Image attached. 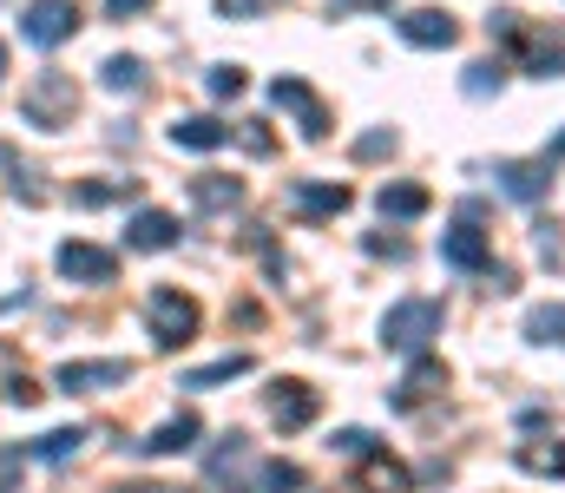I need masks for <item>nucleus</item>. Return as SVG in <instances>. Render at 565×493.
I'll use <instances>...</instances> for the list:
<instances>
[{
  "label": "nucleus",
  "mask_w": 565,
  "mask_h": 493,
  "mask_svg": "<svg viewBox=\"0 0 565 493\" xmlns=\"http://www.w3.org/2000/svg\"><path fill=\"white\" fill-rule=\"evenodd\" d=\"M270 99H277V112H289V119H296V132H302L309 146H322V139H329V106H322L302 79H289V73H282L277 86H270Z\"/></svg>",
  "instance_id": "obj_5"
},
{
  "label": "nucleus",
  "mask_w": 565,
  "mask_h": 493,
  "mask_svg": "<svg viewBox=\"0 0 565 493\" xmlns=\"http://www.w3.org/2000/svg\"><path fill=\"white\" fill-rule=\"evenodd\" d=\"M316 408H322V401H316V388H309V382H277V388H270V421H277L282 435L309 428V421H316Z\"/></svg>",
  "instance_id": "obj_13"
},
{
  "label": "nucleus",
  "mask_w": 565,
  "mask_h": 493,
  "mask_svg": "<svg viewBox=\"0 0 565 493\" xmlns=\"http://www.w3.org/2000/svg\"><path fill=\"white\" fill-rule=\"evenodd\" d=\"M132 375H139V368H132L126 355H106V362H60L53 382H60L66 395H99V388H126Z\"/></svg>",
  "instance_id": "obj_7"
},
{
  "label": "nucleus",
  "mask_w": 565,
  "mask_h": 493,
  "mask_svg": "<svg viewBox=\"0 0 565 493\" xmlns=\"http://www.w3.org/2000/svg\"><path fill=\"white\" fill-rule=\"evenodd\" d=\"M395 26H402L408 46H454V40H460V20H454L447 7H415V13H402Z\"/></svg>",
  "instance_id": "obj_12"
},
{
  "label": "nucleus",
  "mask_w": 565,
  "mask_h": 493,
  "mask_svg": "<svg viewBox=\"0 0 565 493\" xmlns=\"http://www.w3.org/2000/svg\"><path fill=\"white\" fill-rule=\"evenodd\" d=\"M559 159H565V132L553 139V146H546V164H559Z\"/></svg>",
  "instance_id": "obj_41"
},
{
  "label": "nucleus",
  "mask_w": 565,
  "mask_h": 493,
  "mask_svg": "<svg viewBox=\"0 0 565 493\" xmlns=\"http://www.w3.org/2000/svg\"><path fill=\"white\" fill-rule=\"evenodd\" d=\"M309 481H302V468L296 461H264L257 468V493H302Z\"/></svg>",
  "instance_id": "obj_25"
},
{
  "label": "nucleus",
  "mask_w": 565,
  "mask_h": 493,
  "mask_svg": "<svg viewBox=\"0 0 565 493\" xmlns=\"http://www.w3.org/2000/svg\"><path fill=\"white\" fill-rule=\"evenodd\" d=\"M460 93H467V99L500 93V66H493V60H473V66H467V79H460Z\"/></svg>",
  "instance_id": "obj_27"
},
{
  "label": "nucleus",
  "mask_w": 565,
  "mask_h": 493,
  "mask_svg": "<svg viewBox=\"0 0 565 493\" xmlns=\"http://www.w3.org/2000/svg\"><path fill=\"white\" fill-rule=\"evenodd\" d=\"M132 191V178L126 184H73V204H113V197H126Z\"/></svg>",
  "instance_id": "obj_32"
},
{
  "label": "nucleus",
  "mask_w": 565,
  "mask_h": 493,
  "mask_svg": "<svg viewBox=\"0 0 565 493\" xmlns=\"http://www.w3.org/2000/svg\"><path fill=\"white\" fill-rule=\"evenodd\" d=\"M329 448H335V454H349V461H362V454L375 448V435H369V428H342V435H335Z\"/></svg>",
  "instance_id": "obj_33"
},
{
  "label": "nucleus",
  "mask_w": 565,
  "mask_h": 493,
  "mask_svg": "<svg viewBox=\"0 0 565 493\" xmlns=\"http://www.w3.org/2000/svg\"><path fill=\"white\" fill-rule=\"evenodd\" d=\"M237 375H250V355H217V362L191 368V375H184V388H224V382H237Z\"/></svg>",
  "instance_id": "obj_20"
},
{
  "label": "nucleus",
  "mask_w": 565,
  "mask_h": 493,
  "mask_svg": "<svg viewBox=\"0 0 565 493\" xmlns=\"http://www.w3.org/2000/svg\"><path fill=\"white\" fill-rule=\"evenodd\" d=\"M440 257L454 264V270H480V277H493L500 264H493V244H487V231L473 224V217H460L447 237H440Z\"/></svg>",
  "instance_id": "obj_9"
},
{
  "label": "nucleus",
  "mask_w": 565,
  "mask_h": 493,
  "mask_svg": "<svg viewBox=\"0 0 565 493\" xmlns=\"http://www.w3.org/2000/svg\"><path fill=\"white\" fill-rule=\"evenodd\" d=\"M257 7H264V0H224V13H244V20H250Z\"/></svg>",
  "instance_id": "obj_40"
},
{
  "label": "nucleus",
  "mask_w": 565,
  "mask_h": 493,
  "mask_svg": "<svg viewBox=\"0 0 565 493\" xmlns=\"http://www.w3.org/2000/svg\"><path fill=\"white\" fill-rule=\"evenodd\" d=\"M382 7H395V0H329V13H382Z\"/></svg>",
  "instance_id": "obj_36"
},
{
  "label": "nucleus",
  "mask_w": 565,
  "mask_h": 493,
  "mask_svg": "<svg viewBox=\"0 0 565 493\" xmlns=\"http://www.w3.org/2000/svg\"><path fill=\"white\" fill-rule=\"evenodd\" d=\"M99 79H106L113 93H145V66L132 60V53H113V60L99 66Z\"/></svg>",
  "instance_id": "obj_24"
},
{
  "label": "nucleus",
  "mask_w": 565,
  "mask_h": 493,
  "mask_svg": "<svg viewBox=\"0 0 565 493\" xmlns=\"http://www.w3.org/2000/svg\"><path fill=\"white\" fill-rule=\"evenodd\" d=\"M526 335H533V342H559V349H565V303L533 310V317H526Z\"/></svg>",
  "instance_id": "obj_26"
},
{
  "label": "nucleus",
  "mask_w": 565,
  "mask_h": 493,
  "mask_svg": "<svg viewBox=\"0 0 565 493\" xmlns=\"http://www.w3.org/2000/svg\"><path fill=\"white\" fill-rule=\"evenodd\" d=\"M126 244H132V250H171V244H178V217H171V211H139V217L126 224Z\"/></svg>",
  "instance_id": "obj_19"
},
{
  "label": "nucleus",
  "mask_w": 565,
  "mask_h": 493,
  "mask_svg": "<svg viewBox=\"0 0 565 493\" xmlns=\"http://www.w3.org/2000/svg\"><path fill=\"white\" fill-rule=\"evenodd\" d=\"M113 493H178V487H164V481H126V487H113Z\"/></svg>",
  "instance_id": "obj_38"
},
{
  "label": "nucleus",
  "mask_w": 565,
  "mask_h": 493,
  "mask_svg": "<svg viewBox=\"0 0 565 493\" xmlns=\"http://www.w3.org/2000/svg\"><path fill=\"white\" fill-rule=\"evenodd\" d=\"M237 139H244V152H257V159H270V152H277V139L264 132V119H244V126H237Z\"/></svg>",
  "instance_id": "obj_31"
},
{
  "label": "nucleus",
  "mask_w": 565,
  "mask_h": 493,
  "mask_svg": "<svg viewBox=\"0 0 565 493\" xmlns=\"http://www.w3.org/2000/svg\"><path fill=\"white\" fill-rule=\"evenodd\" d=\"M145 7H151V0H106V13H113V20H139Z\"/></svg>",
  "instance_id": "obj_37"
},
{
  "label": "nucleus",
  "mask_w": 565,
  "mask_h": 493,
  "mask_svg": "<svg viewBox=\"0 0 565 493\" xmlns=\"http://www.w3.org/2000/svg\"><path fill=\"white\" fill-rule=\"evenodd\" d=\"M355 493H415V474L388 454V448H369L355 461Z\"/></svg>",
  "instance_id": "obj_11"
},
{
  "label": "nucleus",
  "mask_w": 565,
  "mask_h": 493,
  "mask_svg": "<svg viewBox=\"0 0 565 493\" xmlns=\"http://www.w3.org/2000/svg\"><path fill=\"white\" fill-rule=\"evenodd\" d=\"M0 395H7V401H20V408H33V401H40V388H33V375H13V382H7Z\"/></svg>",
  "instance_id": "obj_35"
},
{
  "label": "nucleus",
  "mask_w": 565,
  "mask_h": 493,
  "mask_svg": "<svg viewBox=\"0 0 565 493\" xmlns=\"http://www.w3.org/2000/svg\"><path fill=\"white\" fill-rule=\"evenodd\" d=\"M440 388H447V368H440L434 355H422V362L395 382V395H388V401H395V408H422V401H434Z\"/></svg>",
  "instance_id": "obj_16"
},
{
  "label": "nucleus",
  "mask_w": 565,
  "mask_h": 493,
  "mask_svg": "<svg viewBox=\"0 0 565 493\" xmlns=\"http://www.w3.org/2000/svg\"><path fill=\"white\" fill-rule=\"evenodd\" d=\"M447 323V310L434 303V297H402L388 317H382V342L395 349V355H427V342L440 335Z\"/></svg>",
  "instance_id": "obj_3"
},
{
  "label": "nucleus",
  "mask_w": 565,
  "mask_h": 493,
  "mask_svg": "<svg viewBox=\"0 0 565 493\" xmlns=\"http://www.w3.org/2000/svg\"><path fill=\"white\" fill-rule=\"evenodd\" d=\"M73 112H79V86H73V73L46 66V73H33V79L20 86V119H26V126H40V132H66Z\"/></svg>",
  "instance_id": "obj_1"
},
{
  "label": "nucleus",
  "mask_w": 565,
  "mask_h": 493,
  "mask_svg": "<svg viewBox=\"0 0 565 493\" xmlns=\"http://www.w3.org/2000/svg\"><path fill=\"white\" fill-rule=\"evenodd\" d=\"M244 468H250V441H244V435H224V448L211 454V487L231 481V474H244Z\"/></svg>",
  "instance_id": "obj_23"
},
{
  "label": "nucleus",
  "mask_w": 565,
  "mask_h": 493,
  "mask_svg": "<svg viewBox=\"0 0 565 493\" xmlns=\"http://www.w3.org/2000/svg\"><path fill=\"white\" fill-rule=\"evenodd\" d=\"M224 139H231V126H224V119H211V112H198V119H178V126H171V146H178V152H217Z\"/></svg>",
  "instance_id": "obj_18"
},
{
  "label": "nucleus",
  "mask_w": 565,
  "mask_h": 493,
  "mask_svg": "<svg viewBox=\"0 0 565 493\" xmlns=\"http://www.w3.org/2000/svg\"><path fill=\"white\" fill-rule=\"evenodd\" d=\"M289 204L302 211V217H342L355 197H349V184H322V178H296L289 184Z\"/></svg>",
  "instance_id": "obj_15"
},
{
  "label": "nucleus",
  "mask_w": 565,
  "mask_h": 493,
  "mask_svg": "<svg viewBox=\"0 0 565 493\" xmlns=\"http://www.w3.org/2000/svg\"><path fill=\"white\" fill-rule=\"evenodd\" d=\"M520 468L526 474H559L565 481V448H520Z\"/></svg>",
  "instance_id": "obj_28"
},
{
  "label": "nucleus",
  "mask_w": 565,
  "mask_h": 493,
  "mask_svg": "<svg viewBox=\"0 0 565 493\" xmlns=\"http://www.w3.org/2000/svg\"><path fill=\"white\" fill-rule=\"evenodd\" d=\"M20 481H26V454L0 448V493H20Z\"/></svg>",
  "instance_id": "obj_30"
},
{
  "label": "nucleus",
  "mask_w": 565,
  "mask_h": 493,
  "mask_svg": "<svg viewBox=\"0 0 565 493\" xmlns=\"http://www.w3.org/2000/svg\"><path fill=\"white\" fill-rule=\"evenodd\" d=\"M395 152V132H369V139H355V159H388Z\"/></svg>",
  "instance_id": "obj_34"
},
{
  "label": "nucleus",
  "mask_w": 565,
  "mask_h": 493,
  "mask_svg": "<svg viewBox=\"0 0 565 493\" xmlns=\"http://www.w3.org/2000/svg\"><path fill=\"white\" fill-rule=\"evenodd\" d=\"M204 86H211V99H237L250 79H244V66H231V60H224V66H211V79H204Z\"/></svg>",
  "instance_id": "obj_29"
},
{
  "label": "nucleus",
  "mask_w": 565,
  "mask_h": 493,
  "mask_svg": "<svg viewBox=\"0 0 565 493\" xmlns=\"http://www.w3.org/2000/svg\"><path fill=\"white\" fill-rule=\"evenodd\" d=\"M493 178H500V191H507L513 204H540V197L553 191V164L546 159H500Z\"/></svg>",
  "instance_id": "obj_10"
},
{
  "label": "nucleus",
  "mask_w": 565,
  "mask_h": 493,
  "mask_svg": "<svg viewBox=\"0 0 565 493\" xmlns=\"http://www.w3.org/2000/svg\"><path fill=\"white\" fill-rule=\"evenodd\" d=\"M79 448H86V435H79V428H53V435H40V441H33V454H40L46 468H66V461H79Z\"/></svg>",
  "instance_id": "obj_21"
},
{
  "label": "nucleus",
  "mask_w": 565,
  "mask_h": 493,
  "mask_svg": "<svg viewBox=\"0 0 565 493\" xmlns=\"http://www.w3.org/2000/svg\"><path fill=\"white\" fill-rule=\"evenodd\" d=\"M198 435H204V421L184 408V415H171V421H158V428L145 435L139 454H151V461H164V454H191V448H198Z\"/></svg>",
  "instance_id": "obj_14"
},
{
  "label": "nucleus",
  "mask_w": 565,
  "mask_h": 493,
  "mask_svg": "<svg viewBox=\"0 0 565 493\" xmlns=\"http://www.w3.org/2000/svg\"><path fill=\"white\" fill-rule=\"evenodd\" d=\"M53 264H60L66 283H113V277H119V257L99 250V244H86V237H66V244L53 250Z\"/></svg>",
  "instance_id": "obj_6"
},
{
  "label": "nucleus",
  "mask_w": 565,
  "mask_h": 493,
  "mask_svg": "<svg viewBox=\"0 0 565 493\" xmlns=\"http://www.w3.org/2000/svg\"><path fill=\"white\" fill-rule=\"evenodd\" d=\"M191 204L211 211V217H217V211H237V204H244V184L224 178V171H198V178H191Z\"/></svg>",
  "instance_id": "obj_17"
},
{
  "label": "nucleus",
  "mask_w": 565,
  "mask_h": 493,
  "mask_svg": "<svg viewBox=\"0 0 565 493\" xmlns=\"http://www.w3.org/2000/svg\"><path fill=\"white\" fill-rule=\"evenodd\" d=\"M20 33H26L33 46H60V40L79 33V7H73V0H26Z\"/></svg>",
  "instance_id": "obj_8"
},
{
  "label": "nucleus",
  "mask_w": 565,
  "mask_h": 493,
  "mask_svg": "<svg viewBox=\"0 0 565 493\" xmlns=\"http://www.w3.org/2000/svg\"><path fill=\"white\" fill-rule=\"evenodd\" d=\"M487 26H493V33L520 53V66H526L533 79H559V73H565V33H540V26H526L513 7H500Z\"/></svg>",
  "instance_id": "obj_2"
},
{
  "label": "nucleus",
  "mask_w": 565,
  "mask_h": 493,
  "mask_svg": "<svg viewBox=\"0 0 565 493\" xmlns=\"http://www.w3.org/2000/svg\"><path fill=\"white\" fill-rule=\"evenodd\" d=\"M13 375H20V368H13V349H7V342H0V388H7V382H13Z\"/></svg>",
  "instance_id": "obj_39"
},
{
  "label": "nucleus",
  "mask_w": 565,
  "mask_h": 493,
  "mask_svg": "<svg viewBox=\"0 0 565 493\" xmlns=\"http://www.w3.org/2000/svg\"><path fill=\"white\" fill-rule=\"evenodd\" d=\"M0 73H7V46H0Z\"/></svg>",
  "instance_id": "obj_42"
},
{
  "label": "nucleus",
  "mask_w": 565,
  "mask_h": 493,
  "mask_svg": "<svg viewBox=\"0 0 565 493\" xmlns=\"http://www.w3.org/2000/svg\"><path fill=\"white\" fill-rule=\"evenodd\" d=\"M198 297H184V290H151L145 297V323H151V342L158 349H184L191 335H198Z\"/></svg>",
  "instance_id": "obj_4"
},
{
  "label": "nucleus",
  "mask_w": 565,
  "mask_h": 493,
  "mask_svg": "<svg viewBox=\"0 0 565 493\" xmlns=\"http://www.w3.org/2000/svg\"><path fill=\"white\" fill-rule=\"evenodd\" d=\"M375 204H382V217H422L427 191H422V184H382V197H375Z\"/></svg>",
  "instance_id": "obj_22"
}]
</instances>
